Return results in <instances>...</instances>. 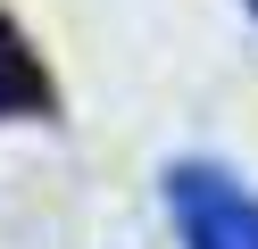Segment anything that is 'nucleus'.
I'll list each match as a JSON object with an SVG mask.
<instances>
[{"mask_svg": "<svg viewBox=\"0 0 258 249\" xmlns=\"http://www.w3.org/2000/svg\"><path fill=\"white\" fill-rule=\"evenodd\" d=\"M42 108H50V83H42L25 33L0 17V116H42Z\"/></svg>", "mask_w": 258, "mask_h": 249, "instance_id": "2", "label": "nucleus"}, {"mask_svg": "<svg viewBox=\"0 0 258 249\" xmlns=\"http://www.w3.org/2000/svg\"><path fill=\"white\" fill-rule=\"evenodd\" d=\"M250 9H258V0H250Z\"/></svg>", "mask_w": 258, "mask_h": 249, "instance_id": "3", "label": "nucleus"}, {"mask_svg": "<svg viewBox=\"0 0 258 249\" xmlns=\"http://www.w3.org/2000/svg\"><path fill=\"white\" fill-rule=\"evenodd\" d=\"M167 208L183 249H258V191H241V175L225 166H175Z\"/></svg>", "mask_w": 258, "mask_h": 249, "instance_id": "1", "label": "nucleus"}]
</instances>
